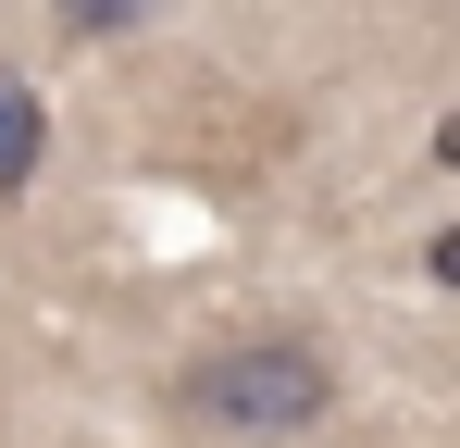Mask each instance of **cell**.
Returning <instances> with one entry per match:
<instances>
[{
  "mask_svg": "<svg viewBox=\"0 0 460 448\" xmlns=\"http://www.w3.org/2000/svg\"><path fill=\"white\" fill-rule=\"evenodd\" d=\"M150 13H162V0H50V25H63L75 50H125Z\"/></svg>",
  "mask_w": 460,
  "mask_h": 448,
  "instance_id": "cell-3",
  "label": "cell"
},
{
  "mask_svg": "<svg viewBox=\"0 0 460 448\" xmlns=\"http://www.w3.org/2000/svg\"><path fill=\"white\" fill-rule=\"evenodd\" d=\"M336 349L311 336V324H225V336H199L174 386H162V411L187 424V436L212 448H299L336 424Z\"/></svg>",
  "mask_w": 460,
  "mask_h": 448,
  "instance_id": "cell-1",
  "label": "cell"
},
{
  "mask_svg": "<svg viewBox=\"0 0 460 448\" xmlns=\"http://www.w3.org/2000/svg\"><path fill=\"white\" fill-rule=\"evenodd\" d=\"M38 162H50V100L0 63V200H25V187H38Z\"/></svg>",
  "mask_w": 460,
  "mask_h": 448,
  "instance_id": "cell-2",
  "label": "cell"
}]
</instances>
